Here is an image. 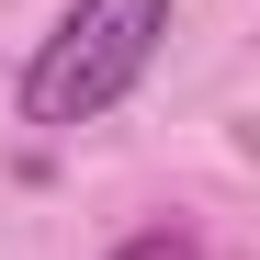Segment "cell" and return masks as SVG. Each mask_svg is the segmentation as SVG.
<instances>
[{
    "instance_id": "cell-1",
    "label": "cell",
    "mask_w": 260,
    "mask_h": 260,
    "mask_svg": "<svg viewBox=\"0 0 260 260\" xmlns=\"http://www.w3.org/2000/svg\"><path fill=\"white\" fill-rule=\"evenodd\" d=\"M158 46H170V0H68L46 23V46L23 57L12 102H23V124H46V136H79V124H102L158 68Z\"/></svg>"
},
{
    "instance_id": "cell-2",
    "label": "cell",
    "mask_w": 260,
    "mask_h": 260,
    "mask_svg": "<svg viewBox=\"0 0 260 260\" xmlns=\"http://www.w3.org/2000/svg\"><path fill=\"white\" fill-rule=\"evenodd\" d=\"M102 260H204V238L192 226H136V238H113Z\"/></svg>"
}]
</instances>
